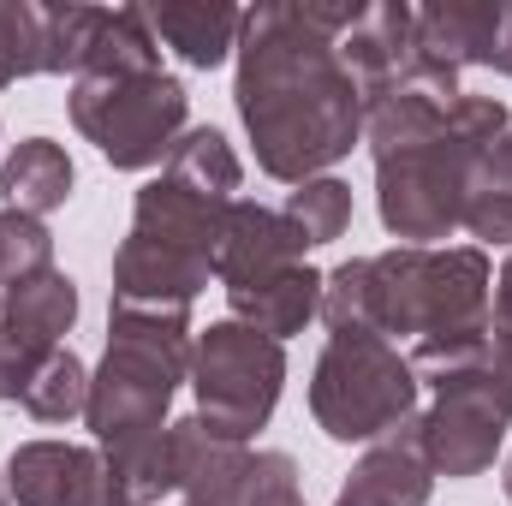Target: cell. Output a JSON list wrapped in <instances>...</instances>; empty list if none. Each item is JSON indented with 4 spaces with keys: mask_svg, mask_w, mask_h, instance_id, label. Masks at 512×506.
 <instances>
[{
    "mask_svg": "<svg viewBox=\"0 0 512 506\" xmlns=\"http://www.w3.org/2000/svg\"><path fill=\"white\" fill-rule=\"evenodd\" d=\"M358 6L274 0L245 12L239 36V120L268 179H322L364 137V96L340 60V30Z\"/></svg>",
    "mask_w": 512,
    "mask_h": 506,
    "instance_id": "cell-1",
    "label": "cell"
},
{
    "mask_svg": "<svg viewBox=\"0 0 512 506\" xmlns=\"http://www.w3.org/2000/svg\"><path fill=\"white\" fill-rule=\"evenodd\" d=\"M495 316V274L477 245L423 251L399 245L382 256H352L322 274V322L328 334H376L411 340L405 364L417 381H453L483 370Z\"/></svg>",
    "mask_w": 512,
    "mask_h": 506,
    "instance_id": "cell-2",
    "label": "cell"
},
{
    "mask_svg": "<svg viewBox=\"0 0 512 506\" xmlns=\"http://www.w3.org/2000/svg\"><path fill=\"white\" fill-rule=\"evenodd\" d=\"M191 381V316L173 310H131L114 304L108 316V352L90 376V435L108 453L126 506H155L173 495V423L167 405Z\"/></svg>",
    "mask_w": 512,
    "mask_h": 506,
    "instance_id": "cell-3",
    "label": "cell"
},
{
    "mask_svg": "<svg viewBox=\"0 0 512 506\" xmlns=\"http://www.w3.org/2000/svg\"><path fill=\"white\" fill-rule=\"evenodd\" d=\"M507 102L501 96H459L435 126L399 149L376 155V209L382 227L405 245H435L465 221L471 185L495 137L507 131Z\"/></svg>",
    "mask_w": 512,
    "mask_h": 506,
    "instance_id": "cell-4",
    "label": "cell"
},
{
    "mask_svg": "<svg viewBox=\"0 0 512 506\" xmlns=\"http://www.w3.org/2000/svg\"><path fill=\"white\" fill-rule=\"evenodd\" d=\"M227 209L233 203L203 197V191L179 185L173 173L149 179L137 191L126 245L114 251V304L191 316L197 292L215 280Z\"/></svg>",
    "mask_w": 512,
    "mask_h": 506,
    "instance_id": "cell-5",
    "label": "cell"
},
{
    "mask_svg": "<svg viewBox=\"0 0 512 506\" xmlns=\"http://www.w3.org/2000/svg\"><path fill=\"white\" fill-rule=\"evenodd\" d=\"M66 108H72V126L102 149V161L143 173V167H161L185 137L191 96L167 72H84L72 78Z\"/></svg>",
    "mask_w": 512,
    "mask_h": 506,
    "instance_id": "cell-6",
    "label": "cell"
},
{
    "mask_svg": "<svg viewBox=\"0 0 512 506\" xmlns=\"http://www.w3.org/2000/svg\"><path fill=\"white\" fill-rule=\"evenodd\" d=\"M310 411L328 441H382L417 411V376L376 334H328L316 376H310Z\"/></svg>",
    "mask_w": 512,
    "mask_h": 506,
    "instance_id": "cell-7",
    "label": "cell"
},
{
    "mask_svg": "<svg viewBox=\"0 0 512 506\" xmlns=\"http://www.w3.org/2000/svg\"><path fill=\"white\" fill-rule=\"evenodd\" d=\"M286 387V346L256 334L245 322H215L209 334L191 340V393H197V417L227 435V441H251L256 429L274 417Z\"/></svg>",
    "mask_w": 512,
    "mask_h": 506,
    "instance_id": "cell-8",
    "label": "cell"
},
{
    "mask_svg": "<svg viewBox=\"0 0 512 506\" xmlns=\"http://www.w3.org/2000/svg\"><path fill=\"white\" fill-rule=\"evenodd\" d=\"M78 322V286L60 268H42L0 292V405H18L30 376L60 352Z\"/></svg>",
    "mask_w": 512,
    "mask_h": 506,
    "instance_id": "cell-9",
    "label": "cell"
},
{
    "mask_svg": "<svg viewBox=\"0 0 512 506\" xmlns=\"http://www.w3.org/2000/svg\"><path fill=\"white\" fill-rule=\"evenodd\" d=\"M423 423V453L435 465V477H483L507 441L512 411L501 393L483 381V370L453 376L435 387V405L417 417Z\"/></svg>",
    "mask_w": 512,
    "mask_h": 506,
    "instance_id": "cell-10",
    "label": "cell"
},
{
    "mask_svg": "<svg viewBox=\"0 0 512 506\" xmlns=\"http://www.w3.org/2000/svg\"><path fill=\"white\" fill-rule=\"evenodd\" d=\"M6 495L18 506H126V489L102 447L24 441L6 459Z\"/></svg>",
    "mask_w": 512,
    "mask_h": 506,
    "instance_id": "cell-11",
    "label": "cell"
},
{
    "mask_svg": "<svg viewBox=\"0 0 512 506\" xmlns=\"http://www.w3.org/2000/svg\"><path fill=\"white\" fill-rule=\"evenodd\" d=\"M417 12L399 6V0H376V6H358L352 24L340 30V60L358 84V96H382L393 90L411 66H417Z\"/></svg>",
    "mask_w": 512,
    "mask_h": 506,
    "instance_id": "cell-12",
    "label": "cell"
},
{
    "mask_svg": "<svg viewBox=\"0 0 512 506\" xmlns=\"http://www.w3.org/2000/svg\"><path fill=\"white\" fill-rule=\"evenodd\" d=\"M429 489H435V465L423 453V423L405 417L382 441H370V453L352 465L334 506H429Z\"/></svg>",
    "mask_w": 512,
    "mask_h": 506,
    "instance_id": "cell-13",
    "label": "cell"
},
{
    "mask_svg": "<svg viewBox=\"0 0 512 506\" xmlns=\"http://www.w3.org/2000/svg\"><path fill=\"white\" fill-rule=\"evenodd\" d=\"M173 501L179 506H245V471H251V447L215 435L197 411L173 423Z\"/></svg>",
    "mask_w": 512,
    "mask_h": 506,
    "instance_id": "cell-14",
    "label": "cell"
},
{
    "mask_svg": "<svg viewBox=\"0 0 512 506\" xmlns=\"http://www.w3.org/2000/svg\"><path fill=\"white\" fill-rule=\"evenodd\" d=\"M310 239L286 221V209H262V203H233L227 227H221V256H215V280L221 286H245L274 268L304 262Z\"/></svg>",
    "mask_w": 512,
    "mask_h": 506,
    "instance_id": "cell-15",
    "label": "cell"
},
{
    "mask_svg": "<svg viewBox=\"0 0 512 506\" xmlns=\"http://www.w3.org/2000/svg\"><path fill=\"white\" fill-rule=\"evenodd\" d=\"M227 304H233V322H245L268 340H286V334H304L310 316H322V274L292 262V268H274L262 280L227 286Z\"/></svg>",
    "mask_w": 512,
    "mask_h": 506,
    "instance_id": "cell-16",
    "label": "cell"
},
{
    "mask_svg": "<svg viewBox=\"0 0 512 506\" xmlns=\"http://www.w3.org/2000/svg\"><path fill=\"white\" fill-rule=\"evenodd\" d=\"M143 12H149L155 42H167L197 72L221 66L245 36V12L227 6V0H161V6H143Z\"/></svg>",
    "mask_w": 512,
    "mask_h": 506,
    "instance_id": "cell-17",
    "label": "cell"
},
{
    "mask_svg": "<svg viewBox=\"0 0 512 506\" xmlns=\"http://www.w3.org/2000/svg\"><path fill=\"white\" fill-rule=\"evenodd\" d=\"M501 0H429L417 6V48L441 66H489Z\"/></svg>",
    "mask_w": 512,
    "mask_h": 506,
    "instance_id": "cell-18",
    "label": "cell"
},
{
    "mask_svg": "<svg viewBox=\"0 0 512 506\" xmlns=\"http://www.w3.org/2000/svg\"><path fill=\"white\" fill-rule=\"evenodd\" d=\"M72 197V155L54 137H24L6 161H0V203L12 215H54Z\"/></svg>",
    "mask_w": 512,
    "mask_h": 506,
    "instance_id": "cell-19",
    "label": "cell"
},
{
    "mask_svg": "<svg viewBox=\"0 0 512 506\" xmlns=\"http://www.w3.org/2000/svg\"><path fill=\"white\" fill-rule=\"evenodd\" d=\"M161 173H173L179 185H191V191H203V197H221V203H239V185H245V167H239L233 143L215 126L185 131V137L173 143V155L161 161Z\"/></svg>",
    "mask_w": 512,
    "mask_h": 506,
    "instance_id": "cell-20",
    "label": "cell"
},
{
    "mask_svg": "<svg viewBox=\"0 0 512 506\" xmlns=\"http://www.w3.org/2000/svg\"><path fill=\"white\" fill-rule=\"evenodd\" d=\"M108 6H36V66L42 72H84Z\"/></svg>",
    "mask_w": 512,
    "mask_h": 506,
    "instance_id": "cell-21",
    "label": "cell"
},
{
    "mask_svg": "<svg viewBox=\"0 0 512 506\" xmlns=\"http://www.w3.org/2000/svg\"><path fill=\"white\" fill-rule=\"evenodd\" d=\"M36 423H72V417H84L90 411V370L60 346L36 376L24 387V399H18Z\"/></svg>",
    "mask_w": 512,
    "mask_h": 506,
    "instance_id": "cell-22",
    "label": "cell"
},
{
    "mask_svg": "<svg viewBox=\"0 0 512 506\" xmlns=\"http://www.w3.org/2000/svg\"><path fill=\"white\" fill-rule=\"evenodd\" d=\"M286 221L310 239V245H334V239H346V227H352V185H340V179H304L292 197H286Z\"/></svg>",
    "mask_w": 512,
    "mask_h": 506,
    "instance_id": "cell-23",
    "label": "cell"
},
{
    "mask_svg": "<svg viewBox=\"0 0 512 506\" xmlns=\"http://www.w3.org/2000/svg\"><path fill=\"white\" fill-rule=\"evenodd\" d=\"M42 268H54V239H48V227L30 221V215L0 209V292H12L18 280H30V274H42Z\"/></svg>",
    "mask_w": 512,
    "mask_h": 506,
    "instance_id": "cell-24",
    "label": "cell"
},
{
    "mask_svg": "<svg viewBox=\"0 0 512 506\" xmlns=\"http://www.w3.org/2000/svg\"><path fill=\"white\" fill-rule=\"evenodd\" d=\"M42 72L36 66V6L30 0H0V90Z\"/></svg>",
    "mask_w": 512,
    "mask_h": 506,
    "instance_id": "cell-25",
    "label": "cell"
},
{
    "mask_svg": "<svg viewBox=\"0 0 512 506\" xmlns=\"http://www.w3.org/2000/svg\"><path fill=\"white\" fill-rule=\"evenodd\" d=\"M459 227L471 239H483V245H512V197L507 191H471Z\"/></svg>",
    "mask_w": 512,
    "mask_h": 506,
    "instance_id": "cell-26",
    "label": "cell"
},
{
    "mask_svg": "<svg viewBox=\"0 0 512 506\" xmlns=\"http://www.w3.org/2000/svg\"><path fill=\"white\" fill-rule=\"evenodd\" d=\"M483 381L512 411V322H495V316H489V346H483Z\"/></svg>",
    "mask_w": 512,
    "mask_h": 506,
    "instance_id": "cell-27",
    "label": "cell"
},
{
    "mask_svg": "<svg viewBox=\"0 0 512 506\" xmlns=\"http://www.w3.org/2000/svg\"><path fill=\"white\" fill-rule=\"evenodd\" d=\"M471 191H507L512 197V126L495 137V149L483 155V167H477V185Z\"/></svg>",
    "mask_w": 512,
    "mask_h": 506,
    "instance_id": "cell-28",
    "label": "cell"
},
{
    "mask_svg": "<svg viewBox=\"0 0 512 506\" xmlns=\"http://www.w3.org/2000/svg\"><path fill=\"white\" fill-rule=\"evenodd\" d=\"M489 66L512 78V0H501V24H495V48H489Z\"/></svg>",
    "mask_w": 512,
    "mask_h": 506,
    "instance_id": "cell-29",
    "label": "cell"
},
{
    "mask_svg": "<svg viewBox=\"0 0 512 506\" xmlns=\"http://www.w3.org/2000/svg\"><path fill=\"white\" fill-rule=\"evenodd\" d=\"M495 322H512V256L501 268V280H495Z\"/></svg>",
    "mask_w": 512,
    "mask_h": 506,
    "instance_id": "cell-30",
    "label": "cell"
},
{
    "mask_svg": "<svg viewBox=\"0 0 512 506\" xmlns=\"http://www.w3.org/2000/svg\"><path fill=\"white\" fill-rule=\"evenodd\" d=\"M501 483H507V501H512V453H507V471H501Z\"/></svg>",
    "mask_w": 512,
    "mask_h": 506,
    "instance_id": "cell-31",
    "label": "cell"
},
{
    "mask_svg": "<svg viewBox=\"0 0 512 506\" xmlns=\"http://www.w3.org/2000/svg\"><path fill=\"white\" fill-rule=\"evenodd\" d=\"M6 501H12V495H6V477H0V506H6Z\"/></svg>",
    "mask_w": 512,
    "mask_h": 506,
    "instance_id": "cell-32",
    "label": "cell"
}]
</instances>
